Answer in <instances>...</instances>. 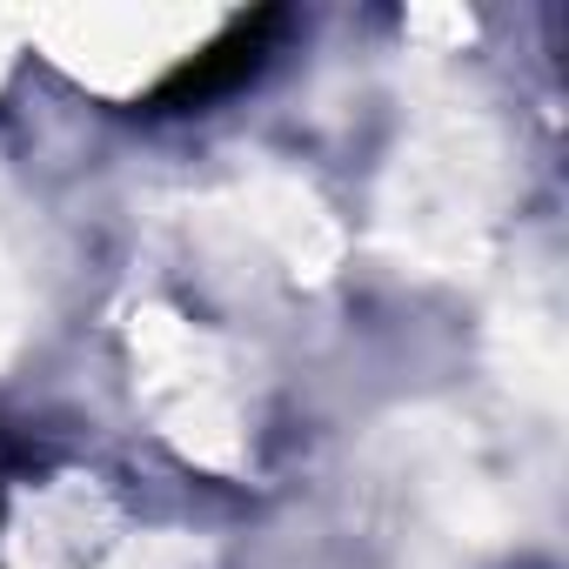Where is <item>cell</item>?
<instances>
[{
    "instance_id": "6da1fadb",
    "label": "cell",
    "mask_w": 569,
    "mask_h": 569,
    "mask_svg": "<svg viewBox=\"0 0 569 569\" xmlns=\"http://www.w3.org/2000/svg\"><path fill=\"white\" fill-rule=\"evenodd\" d=\"M274 34H281V14H274V8H268V14H248V21H234L221 41H208L194 61H181V68L161 81L154 108H161V114H188V108H208V101H221V94L248 88V81L268 68Z\"/></svg>"
}]
</instances>
